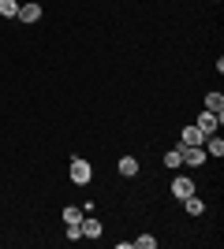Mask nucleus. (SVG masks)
<instances>
[{
    "instance_id": "obj_1",
    "label": "nucleus",
    "mask_w": 224,
    "mask_h": 249,
    "mask_svg": "<svg viewBox=\"0 0 224 249\" xmlns=\"http://www.w3.org/2000/svg\"><path fill=\"white\" fill-rule=\"evenodd\" d=\"M90 178H94V171H90V164H86L82 156H75V160H71V182H75V186H86Z\"/></svg>"
},
{
    "instance_id": "obj_2",
    "label": "nucleus",
    "mask_w": 224,
    "mask_h": 249,
    "mask_svg": "<svg viewBox=\"0 0 224 249\" xmlns=\"http://www.w3.org/2000/svg\"><path fill=\"white\" fill-rule=\"evenodd\" d=\"M180 153H183V164H187V167H202L205 160H209L202 145H180Z\"/></svg>"
},
{
    "instance_id": "obj_3",
    "label": "nucleus",
    "mask_w": 224,
    "mask_h": 249,
    "mask_svg": "<svg viewBox=\"0 0 224 249\" xmlns=\"http://www.w3.org/2000/svg\"><path fill=\"white\" fill-rule=\"evenodd\" d=\"M221 119H224V112H221V115H217V112H202L194 126H198L202 134H217V126H221Z\"/></svg>"
},
{
    "instance_id": "obj_4",
    "label": "nucleus",
    "mask_w": 224,
    "mask_h": 249,
    "mask_svg": "<svg viewBox=\"0 0 224 249\" xmlns=\"http://www.w3.org/2000/svg\"><path fill=\"white\" fill-rule=\"evenodd\" d=\"M202 149H205V156H217V160H221V156H224V138L221 134H205Z\"/></svg>"
},
{
    "instance_id": "obj_5",
    "label": "nucleus",
    "mask_w": 224,
    "mask_h": 249,
    "mask_svg": "<svg viewBox=\"0 0 224 249\" xmlns=\"http://www.w3.org/2000/svg\"><path fill=\"white\" fill-rule=\"evenodd\" d=\"M15 19H22V22H38V19H41V4H34V0L19 4V15H15Z\"/></svg>"
},
{
    "instance_id": "obj_6",
    "label": "nucleus",
    "mask_w": 224,
    "mask_h": 249,
    "mask_svg": "<svg viewBox=\"0 0 224 249\" xmlns=\"http://www.w3.org/2000/svg\"><path fill=\"white\" fill-rule=\"evenodd\" d=\"M172 194H176V197H191V194H194V182H191V178H187V175H183V178H172Z\"/></svg>"
},
{
    "instance_id": "obj_7",
    "label": "nucleus",
    "mask_w": 224,
    "mask_h": 249,
    "mask_svg": "<svg viewBox=\"0 0 224 249\" xmlns=\"http://www.w3.org/2000/svg\"><path fill=\"white\" fill-rule=\"evenodd\" d=\"M82 238H101V219H94V216H82Z\"/></svg>"
},
{
    "instance_id": "obj_8",
    "label": "nucleus",
    "mask_w": 224,
    "mask_h": 249,
    "mask_svg": "<svg viewBox=\"0 0 224 249\" xmlns=\"http://www.w3.org/2000/svg\"><path fill=\"white\" fill-rule=\"evenodd\" d=\"M202 142H205V134H202V130H198V126H183V142H180V145H202Z\"/></svg>"
},
{
    "instance_id": "obj_9",
    "label": "nucleus",
    "mask_w": 224,
    "mask_h": 249,
    "mask_svg": "<svg viewBox=\"0 0 224 249\" xmlns=\"http://www.w3.org/2000/svg\"><path fill=\"white\" fill-rule=\"evenodd\" d=\"M205 112H217V115L224 112V93H221V89H213V93H205Z\"/></svg>"
},
{
    "instance_id": "obj_10",
    "label": "nucleus",
    "mask_w": 224,
    "mask_h": 249,
    "mask_svg": "<svg viewBox=\"0 0 224 249\" xmlns=\"http://www.w3.org/2000/svg\"><path fill=\"white\" fill-rule=\"evenodd\" d=\"M116 167H120V175H123V178H135V175H139V160H135V156H123Z\"/></svg>"
},
{
    "instance_id": "obj_11",
    "label": "nucleus",
    "mask_w": 224,
    "mask_h": 249,
    "mask_svg": "<svg viewBox=\"0 0 224 249\" xmlns=\"http://www.w3.org/2000/svg\"><path fill=\"white\" fill-rule=\"evenodd\" d=\"M183 205H187V216H202V212H205V201L194 197V194H191V197H183Z\"/></svg>"
},
{
    "instance_id": "obj_12",
    "label": "nucleus",
    "mask_w": 224,
    "mask_h": 249,
    "mask_svg": "<svg viewBox=\"0 0 224 249\" xmlns=\"http://www.w3.org/2000/svg\"><path fill=\"white\" fill-rule=\"evenodd\" d=\"M0 15H4V19H15V15H19V0H0Z\"/></svg>"
},
{
    "instance_id": "obj_13",
    "label": "nucleus",
    "mask_w": 224,
    "mask_h": 249,
    "mask_svg": "<svg viewBox=\"0 0 224 249\" xmlns=\"http://www.w3.org/2000/svg\"><path fill=\"white\" fill-rule=\"evenodd\" d=\"M164 167H172V171L183 167V153H180V149H168V153H164Z\"/></svg>"
},
{
    "instance_id": "obj_14",
    "label": "nucleus",
    "mask_w": 224,
    "mask_h": 249,
    "mask_svg": "<svg viewBox=\"0 0 224 249\" xmlns=\"http://www.w3.org/2000/svg\"><path fill=\"white\" fill-rule=\"evenodd\" d=\"M64 223L71 227V223H82V208H64Z\"/></svg>"
},
{
    "instance_id": "obj_15",
    "label": "nucleus",
    "mask_w": 224,
    "mask_h": 249,
    "mask_svg": "<svg viewBox=\"0 0 224 249\" xmlns=\"http://www.w3.org/2000/svg\"><path fill=\"white\" fill-rule=\"evenodd\" d=\"M135 246H139V249H157V238H153V234H139Z\"/></svg>"
},
{
    "instance_id": "obj_16",
    "label": "nucleus",
    "mask_w": 224,
    "mask_h": 249,
    "mask_svg": "<svg viewBox=\"0 0 224 249\" xmlns=\"http://www.w3.org/2000/svg\"><path fill=\"white\" fill-rule=\"evenodd\" d=\"M82 238V227H79V223H71V227H67V242H79Z\"/></svg>"
}]
</instances>
